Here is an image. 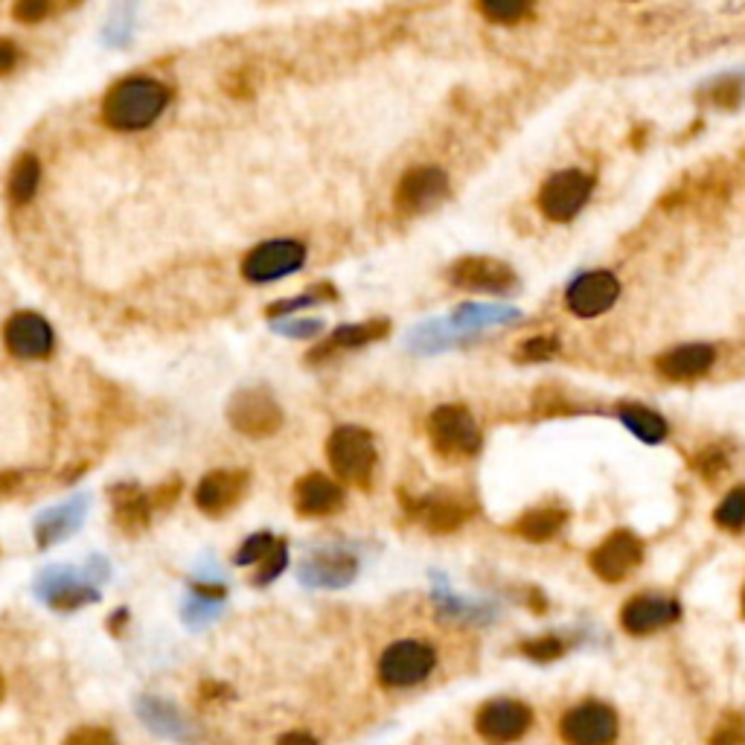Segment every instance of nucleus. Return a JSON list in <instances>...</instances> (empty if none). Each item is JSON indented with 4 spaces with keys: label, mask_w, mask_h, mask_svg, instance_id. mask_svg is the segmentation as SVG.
Returning <instances> with one entry per match:
<instances>
[{
    "label": "nucleus",
    "mask_w": 745,
    "mask_h": 745,
    "mask_svg": "<svg viewBox=\"0 0 745 745\" xmlns=\"http://www.w3.org/2000/svg\"><path fill=\"white\" fill-rule=\"evenodd\" d=\"M533 725V714L525 702L516 699H492L487 702L478 716H474V728L487 743L492 745H510L521 739Z\"/></svg>",
    "instance_id": "1a4fd4ad"
},
{
    "label": "nucleus",
    "mask_w": 745,
    "mask_h": 745,
    "mask_svg": "<svg viewBox=\"0 0 745 745\" xmlns=\"http://www.w3.org/2000/svg\"><path fill=\"white\" fill-rule=\"evenodd\" d=\"M169 88L160 79L151 76H126L111 91L106 94L102 102V120L117 131H144L151 122H158L160 114L169 106Z\"/></svg>",
    "instance_id": "f257e3e1"
},
{
    "label": "nucleus",
    "mask_w": 745,
    "mask_h": 745,
    "mask_svg": "<svg viewBox=\"0 0 745 745\" xmlns=\"http://www.w3.org/2000/svg\"><path fill=\"white\" fill-rule=\"evenodd\" d=\"M56 0H16L12 7V16L21 23H38L45 21L47 16H53Z\"/></svg>",
    "instance_id": "c9c22d12"
},
{
    "label": "nucleus",
    "mask_w": 745,
    "mask_h": 745,
    "mask_svg": "<svg viewBox=\"0 0 745 745\" xmlns=\"http://www.w3.org/2000/svg\"><path fill=\"white\" fill-rule=\"evenodd\" d=\"M644 559V545L635 533L629 530H618V533H611L606 542L600 545L597 550H591V571L606 582H618L624 580L626 574H633L635 568Z\"/></svg>",
    "instance_id": "4468645a"
},
{
    "label": "nucleus",
    "mask_w": 745,
    "mask_h": 745,
    "mask_svg": "<svg viewBox=\"0 0 745 745\" xmlns=\"http://www.w3.org/2000/svg\"><path fill=\"white\" fill-rule=\"evenodd\" d=\"M743 611H745V591H743Z\"/></svg>",
    "instance_id": "de8ad7c7"
},
{
    "label": "nucleus",
    "mask_w": 745,
    "mask_h": 745,
    "mask_svg": "<svg viewBox=\"0 0 745 745\" xmlns=\"http://www.w3.org/2000/svg\"><path fill=\"white\" fill-rule=\"evenodd\" d=\"M559 353V339L557 335H533V339H528L525 344H519V350H516V359L519 362H548V359H553V355Z\"/></svg>",
    "instance_id": "7c9ffc66"
},
{
    "label": "nucleus",
    "mask_w": 745,
    "mask_h": 745,
    "mask_svg": "<svg viewBox=\"0 0 745 745\" xmlns=\"http://www.w3.org/2000/svg\"><path fill=\"white\" fill-rule=\"evenodd\" d=\"M565 521H568L565 510H553V507L530 510L512 525V533L528 539V542H548V539H553L565 528Z\"/></svg>",
    "instance_id": "bb28decb"
},
{
    "label": "nucleus",
    "mask_w": 745,
    "mask_h": 745,
    "mask_svg": "<svg viewBox=\"0 0 745 745\" xmlns=\"http://www.w3.org/2000/svg\"><path fill=\"white\" fill-rule=\"evenodd\" d=\"M277 745H317V739L310 737V734H303V731H292V734H283L277 739Z\"/></svg>",
    "instance_id": "c03bdc74"
},
{
    "label": "nucleus",
    "mask_w": 745,
    "mask_h": 745,
    "mask_svg": "<svg viewBox=\"0 0 745 745\" xmlns=\"http://www.w3.org/2000/svg\"><path fill=\"white\" fill-rule=\"evenodd\" d=\"M420 516L425 521V528L434 530V533H452L472 516V507L463 498L440 492V496H431L422 501Z\"/></svg>",
    "instance_id": "412c9836"
},
{
    "label": "nucleus",
    "mask_w": 745,
    "mask_h": 745,
    "mask_svg": "<svg viewBox=\"0 0 745 745\" xmlns=\"http://www.w3.org/2000/svg\"><path fill=\"white\" fill-rule=\"evenodd\" d=\"M693 467H696V472H699L705 481H719L725 474V469H728V454H725V449H719V445H710V449L696 454Z\"/></svg>",
    "instance_id": "473e14b6"
},
{
    "label": "nucleus",
    "mask_w": 745,
    "mask_h": 745,
    "mask_svg": "<svg viewBox=\"0 0 745 745\" xmlns=\"http://www.w3.org/2000/svg\"><path fill=\"white\" fill-rule=\"evenodd\" d=\"M388 330H391V324H388V321H367V324L341 326V330L332 332L324 344L317 346L310 359L315 362V359H324V355L339 353V350H359V346H367V344H373V341L384 339V335H388Z\"/></svg>",
    "instance_id": "5701e85b"
},
{
    "label": "nucleus",
    "mask_w": 745,
    "mask_h": 745,
    "mask_svg": "<svg viewBox=\"0 0 745 745\" xmlns=\"http://www.w3.org/2000/svg\"><path fill=\"white\" fill-rule=\"evenodd\" d=\"M301 577L312 586H346L355 577V559L344 553H321L303 565Z\"/></svg>",
    "instance_id": "393cba45"
},
{
    "label": "nucleus",
    "mask_w": 745,
    "mask_h": 745,
    "mask_svg": "<svg viewBox=\"0 0 745 745\" xmlns=\"http://www.w3.org/2000/svg\"><path fill=\"white\" fill-rule=\"evenodd\" d=\"M178 496H182V483H178V481L166 483V487H158V490L149 496L151 510H169V507L178 501Z\"/></svg>",
    "instance_id": "a19ab883"
},
{
    "label": "nucleus",
    "mask_w": 745,
    "mask_h": 745,
    "mask_svg": "<svg viewBox=\"0 0 745 745\" xmlns=\"http://www.w3.org/2000/svg\"><path fill=\"white\" fill-rule=\"evenodd\" d=\"M245 492H248V472L216 469V472L204 474L196 487V507L207 516H225L227 510L239 504Z\"/></svg>",
    "instance_id": "2eb2a0df"
},
{
    "label": "nucleus",
    "mask_w": 745,
    "mask_h": 745,
    "mask_svg": "<svg viewBox=\"0 0 745 745\" xmlns=\"http://www.w3.org/2000/svg\"><path fill=\"white\" fill-rule=\"evenodd\" d=\"M714 521L723 530H731V533L745 528V487H737V490H731L723 498V504L716 507L714 512Z\"/></svg>",
    "instance_id": "c756f323"
},
{
    "label": "nucleus",
    "mask_w": 745,
    "mask_h": 745,
    "mask_svg": "<svg viewBox=\"0 0 745 745\" xmlns=\"http://www.w3.org/2000/svg\"><path fill=\"white\" fill-rule=\"evenodd\" d=\"M306 263V245L297 239H272L256 245L242 259V277L248 283H274L288 274L301 272Z\"/></svg>",
    "instance_id": "39448f33"
},
{
    "label": "nucleus",
    "mask_w": 745,
    "mask_h": 745,
    "mask_svg": "<svg viewBox=\"0 0 745 745\" xmlns=\"http://www.w3.org/2000/svg\"><path fill=\"white\" fill-rule=\"evenodd\" d=\"M437 664L434 649L420 640H400L382 653L379 658V682L384 687H414L431 676Z\"/></svg>",
    "instance_id": "20e7f679"
},
{
    "label": "nucleus",
    "mask_w": 745,
    "mask_h": 745,
    "mask_svg": "<svg viewBox=\"0 0 745 745\" xmlns=\"http://www.w3.org/2000/svg\"><path fill=\"white\" fill-rule=\"evenodd\" d=\"M521 653L533 658V661H557L559 655L565 653V644L557 638V635H542V638L525 640L521 644Z\"/></svg>",
    "instance_id": "f704fd0d"
},
{
    "label": "nucleus",
    "mask_w": 745,
    "mask_h": 745,
    "mask_svg": "<svg viewBox=\"0 0 745 745\" xmlns=\"http://www.w3.org/2000/svg\"><path fill=\"white\" fill-rule=\"evenodd\" d=\"M38 595H41V600H47V606H53L59 611L82 609L88 602L99 600L97 588L85 586L73 571H65V568L47 571L38 582Z\"/></svg>",
    "instance_id": "f3484780"
},
{
    "label": "nucleus",
    "mask_w": 745,
    "mask_h": 745,
    "mask_svg": "<svg viewBox=\"0 0 745 745\" xmlns=\"http://www.w3.org/2000/svg\"><path fill=\"white\" fill-rule=\"evenodd\" d=\"M745 88L739 79H723L710 88V102L719 108H737L739 99H743Z\"/></svg>",
    "instance_id": "e433bc0d"
},
{
    "label": "nucleus",
    "mask_w": 745,
    "mask_h": 745,
    "mask_svg": "<svg viewBox=\"0 0 745 745\" xmlns=\"http://www.w3.org/2000/svg\"><path fill=\"white\" fill-rule=\"evenodd\" d=\"M18 59H21V50H18L16 41L9 38H0V76H7L16 70Z\"/></svg>",
    "instance_id": "79ce46f5"
},
{
    "label": "nucleus",
    "mask_w": 745,
    "mask_h": 745,
    "mask_svg": "<svg viewBox=\"0 0 745 745\" xmlns=\"http://www.w3.org/2000/svg\"><path fill=\"white\" fill-rule=\"evenodd\" d=\"M716 362V350L710 344H682L658 359V373L670 382H693L705 376Z\"/></svg>",
    "instance_id": "6ab92c4d"
},
{
    "label": "nucleus",
    "mask_w": 745,
    "mask_h": 745,
    "mask_svg": "<svg viewBox=\"0 0 745 745\" xmlns=\"http://www.w3.org/2000/svg\"><path fill=\"white\" fill-rule=\"evenodd\" d=\"M277 545V539H274L272 533H254L245 539V545H242L239 550H236V565H259L263 562L268 553H272V548Z\"/></svg>",
    "instance_id": "2f4dec72"
},
{
    "label": "nucleus",
    "mask_w": 745,
    "mask_h": 745,
    "mask_svg": "<svg viewBox=\"0 0 745 745\" xmlns=\"http://www.w3.org/2000/svg\"><path fill=\"white\" fill-rule=\"evenodd\" d=\"M743 743H745V725L739 716L728 719V723L710 737V745H743Z\"/></svg>",
    "instance_id": "ea45409f"
},
{
    "label": "nucleus",
    "mask_w": 745,
    "mask_h": 745,
    "mask_svg": "<svg viewBox=\"0 0 745 745\" xmlns=\"http://www.w3.org/2000/svg\"><path fill=\"white\" fill-rule=\"evenodd\" d=\"M23 474L21 472H0V498L16 496L21 490Z\"/></svg>",
    "instance_id": "37998d69"
},
{
    "label": "nucleus",
    "mask_w": 745,
    "mask_h": 745,
    "mask_svg": "<svg viewBox=\"0 0 745 745\" xmlns=\"http://www.w3.org/2000/svg\"><path fill=\"white\" fill-rule=\"evenodd\" d=\"M286 562H288L286 542H277L272 548V553L259 562V571L254 574V586H268L272 580H277L280 574L286 571Z\"/></svg>",
    "instance_id": "72a5a7b5"
},
{
    "label": "nucleus",
    "mask_w": 745,
    "mask_h": 745,
    "mask_svg": "<svg viewBox=\"0 0 745 745\" xmlns=\"http://www.w3.org/2000/svg\"><path fill=\"white\" fill-rule=\"evenodd\" d=\"M82 516H85L82 501H70V504L56 507V510L45 512V516L36 521L38 548L45 550V548H50V545L61 542L65 536H70L76 528H79V525H82Z\"/></svg>",
    "instance_id": "b1692460"
},
{
    "label": "nucleus",
    "mask_w": 745,
    "mask_h": 745,
    "mask_svg": "<svg viewBox=\"0 0 745 745\" xmlns=\"http://www.w3.org/2000/svg\"><path fill=\"white\" fill-rule=\"evenodd\" d=\"M536 0H478V12H481L487 21L501 23V27H510V23H519L533 12Z\"/></svg>",
    "instance_id": "c85d7f7f"
},
{
    "label": "nucleus",
    "mask_w": 745,
    "mask_h": 745,
    "mask_svg": "<svg viewBox=\"0 0 745 745\" xmlns=\"http://www.w3.org/2000/svg\"><path fill=\"white\" fill-rule=\"evenodd\" d=\"M3 693H7V685H3V676H0V702H3Z\"/></svg>",
    "instance_id": "a18cd8bd"
},
{
    "label": "nucleus",
    "mask_w": 745,
    "mask_h": 745,
    "mask_svg": "<svg viewBox=\"0 0 745 745\" xmlns=\"http://www.w3.org/2000/svg\"><path fill=\"white\" fill-rule=\"evenodd\" d=\"M65 3H70V7H76V3H79V0H65Z\"/></svg>",
    "instance_id": "49530a36"
},
{
    "label": "nucleus",
    "mask_w": 745,
    "mask_h": 745,
    "mask_svg": "<svg viewBox=\"0 0 745 745\" xmlns=\"http://www.w3.org/2000/svg\"><path fill=\"white\" fill-rule=\"evenodd\" d=\"M620 297V280L611 272H586L565 294V306L577 317H597L609 312Z\"/></svg>",
    "instance_id": "ddd939ff"
},
{
    "label": "nucleus",
    "mask_w": 745,
    "mask_h": 745,
    "mask_svg": "<svg viewBox=\"0 0 745 745\" xmlns=\"http://www.w3.org/2000/svg\"><path fill=\"white\" fill-rule=\"evenodd\" d=\"M111 504H114V525L122 530L126 536H140L151 521V501L146 492H140V487L135 483H120V487H111Z\"/></svg>",
    "instance_id": "aec40b11"
},
{
    "label": "nucleus",
    "mask_w": 745,
    "mask_h": 745,
    "mask_svg": "<svg viewBox=\"0 0 745 745\" xmlns=\"http://www.w3.org/2000/svg\"><path fill=\"white\" fill-rule=\"evenodd\" d=\"M3 344L16 359H47L53 353L56 332L38 312H16L3 324Z\"/></svg>",
    "instance_id": "9b49d317"
},
{
    "label": "nucleus",
    "mask_w": 745,
    "mask_h": 745,
    "mask_svg": "<svg viewBox=\"0 0 745 745\" xmlns=\"http://www.w3.org/2000/svg\"><path fill=\"white\" fill-rule=\"evenodd\" d=\"M65 745H117V739L111 737V731L85 725V728H76L73 734H68Z\"/></svg>",
    "instance_id": "4c0bfd02"
},
{
    "label": "nucleus",
    "mask_w": 745,
    "mask_h": 745,
    "mask_svg": "<svg viewBox=\"0 0 745 745\" xmlns=\"http://www.w3.org/2000/svg\"><path fill=\"white\" fill-rule=\"evenodd\" d=\"M326 458L341 481L353 483V487H370V478L376 469V443H373L370 431L359 429V425L335 429L326 443Z\"/></svg>",
    "instance_id": "f03ea898"
},
{
    "label": "nucleus",
    "mask_w": 745,
    "mask_h": 745,
    "mask_svg": "<svg viewBox=\"0 0 745 745\" xmlns=\"http://www.w3.org/2000/svg\"><path fill=\"white\" fill-rule=\"evenodd\" d=\"M326 297H335V294H315V288H312L310 294H303V297H294V301H277L268 306V315L277 317V315H288V312H297L303 310V306H312V303L317 301H326Z\"/></svg>",
    "instance_id": "58836bf2"
},
{
    "label": "nucleus",
    "mask_w": 745,
    "mask_h": 745,
    "mask_svg": "<svg viewBox=\"0 0 745 745\" xmlns=\"http://www.w3.org/2000/svg\"><path fill=\"white\" fill-rule=\"evenodd\" d=\"M618 714L602 702H582L562 716V739L568 745H611L618 739Z\"/></svg>",
    "instance_id": "6e6552de"
},
{
    "label": "nucleus",
    "mask_w": 745,
    "mask_h": 745,
    "mask_svg": "<svg viewBox=\"0 0 745 745\" xmlns=\"http://www.w3.org/2000/svg\"><path fill=\"white\" fill-rule=\"evenodd\" d=\"M682 618V606L667 597H633L620 611V624L629 635L658 633L664 626L676 624Z\"/></svg>",
    "instance_id": "dca6fc26"
},
{
    "label": "nucleus",
    "mask_w": 745,
    "mask_h": 745,
    "mask_svg": "<svg viewBox=\"0 0 745 745\" xmlns=\"http://www.w3.org/2000/svg\"><path fill=\"white\" fill-rule=\"evenodd\" d=\"M38 184H41V164H38L36 155H21V158L12 164L9 169V184H7V196L12 204H27L38 193Z\"/></svg>",
    "instance_id": "cd10ccee"
},
{
    "label": "nucleus",
    "mask_w": 745,
    "mask_h": 745,
    "mask_svg": "<svg viewBox=\"0 0 745 745\" xmlns=\"http://www.w3.org/2000/svg\"><path fill=\"white\" fill-rule=\"evenodd\" d=\"M618 416L624 420L626 429L633 431L638 440H644V443H649V445L661 443V440H667V434H670V425H667V420H664L658 411H653V408H647V405H620Z\"/></svg>",
    "instance_id": "a878e982"
},
{
    "label": "nucleus",
    "mask_w": 745,
    "mask_h": 745,
    "mask_svg": "<svg viewBox=\"0 0 745 745\" xmlns=\"http://www.w3.org/2000/svg\"><path fill=\"white\" fill-rule=\"evenodd\" d=\"M227 420L245 437H272L283 425V408L265 388H245L227 405Z\"/></svg>",
    "instance_id": "423d86ee"
},
{
    "label": "nucleus",
    "mask_w": 745,
    "mask_h": 745,
    "mask_svg": "<svg viewBox=\"0 0 745 745\" xmlns=\"http://www.w3.org/2000/svg\"><path fill=\"white\" fill-rule=\"evenodd\" d=\"M429 437L437 454L449 460H463L478 454L481 449V431L478 422L463 405H440L429 416Z\"/></svg>",
    "instance_id": "7ed1b4c3"
},
{
    "label": "nucleus",
    "mask_w": 745,
    "mask_h": 745,
    "mask_svg": "<svg viewBox=\"0 0 745 745\" xmlns=\"http://www.w3.org/2000/svg\"><path fill=\"white\" fill-rule=\"evenodd\" d=\"M449 193V175L437 166H416L411 173L402 175V182L396 184L393 193V204L402 216H422L431 207L443 202Z\"/></svg>",
    "instance_id": "9d476101"
},
{
    "label": "nucleus",
    "mask_w": 745,
    "mask_h": 745,
    "mask_svg": "<svg viewBox=\"0 0 745 745\" xmlns=\"http://www.w3.org/2000/svg\"><path fill=\"white\" fill-rule=\"evenodd\" d=\"M449 280L467 292L510 294L516 288V272L492 256H463L449 268Z\"/></svg>",
    "instance_id": "f8f14e48"
},
{
    "label": "nucleus",
    "mask_w": 745,
    "mask_h": 745,
    "mask_svg": "<svg viewBox=\"0 0 745 745\" xmlns=\"http://www.w3.org/2000/svg\"><path fill=\"white\" fill-rule=\"evenodd\" d=\"M591 189H595L591 175L580 173V169H562V173L550 175L539 189V210L550 222H571L586 207Z\"/></svg>",
    "instance_id": "0eeeda50"
},
{
    "label": "nucleus",
    "mask_w": 745,
    "mask_h": 745,
    "mask_svg": "<svg viewBox=\"0 0 745 745\" xmlns=\"http://www.w3.org/2000/svg\"><path fill=\"white\" fill-rule=\"evenodd\" d=\"M341 504H344V490H341L332 478H326V474L321 472L306 474V478H301L297 487H294V507H297L301 516H310V519L332 516Z\"/></svg>",
    "instance_id": "a211bd4d"
},
{
    "label": "nucleus",
    "mask_w": 745,
    "mask_h": 745,
    "mask_svg": "<svg viewBox=\"0 0 745 745\" xmlns=\"http://www.w3.org/2000/svg\"><path fill=\"white\" fill-rule=\"evenodd\" d=\"M137 714L144 716V723L149 725L155 734H160V737H173V739L196 737L187 719H184L169 702H160L155 699V696H140V699H137Z\"/></svg>",
    "instance_id": "4be33fe9"
}]
</instances>
